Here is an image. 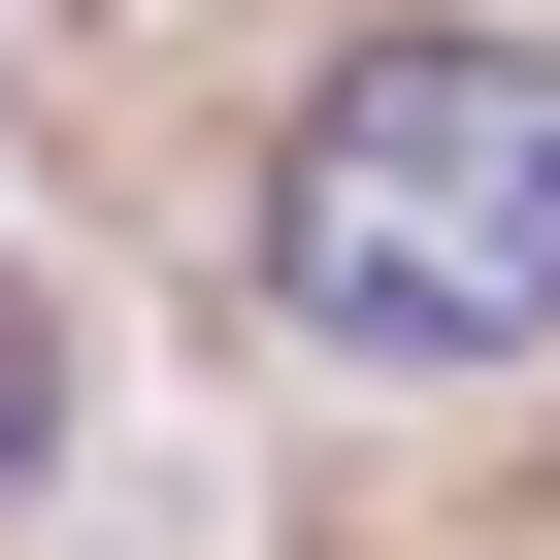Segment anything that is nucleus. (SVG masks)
Masks as SVG:
<instances>
[{
    "label": "nucleus",
    "mask_w": 560,
    "mask_h": 560,
    "mask_svg": "<svg viewBox=\"0 0 560 560\" xmlns=\"http://www.w3.org/2000/svg\"><path fill=\"white\" fill-rule=\"evenodd\" d=\"M264 298H298V363H363V396H494V363H560V67L527 34H363L330 100H298V165H264Z\"/></svg>",
    "instance_id": "1"
},
{
    "label": "nucleus",
    "mask_w": 560,
    "mask_h": 560,
    "mask_svg": "<svg viewBox=\"0 0 560 560\" xmlns=\"http://www.w3.org/2000/svg\"><path fill=\"white\" fill-rule=\"evenodd\" d=\"M34 429H67V330H34V298H0V494H34Z\"/></svg>",
    "instance_id": "2"
}]
</instances>
